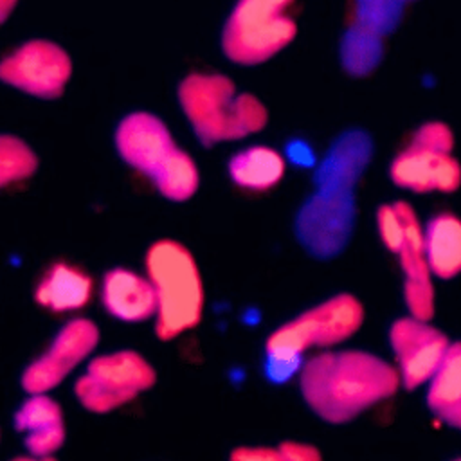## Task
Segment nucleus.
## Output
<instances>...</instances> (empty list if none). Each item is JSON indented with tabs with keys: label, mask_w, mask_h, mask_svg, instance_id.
I'll use <instances>...</instances> for the list:
<instances>
[{
	"label": "nucleus",
	"mask_w": 461,
	"mask_h": 461,
	"mask_svg": "<svg viewBox=\"0 0 461 461\" xmlns=\"http://www.w3.org/2000/svg\"><path fill=\"white\" fill-rule=\"evenodd\" d=\"M400 387L394 366L364 349H322L303 360L299 391L321 420L340 425L391 398Z\"/></svg>",
	"instance_id": "f257e3e1"
},
{
	"label": "nucleus",
	"mask_w": 461,
	"mask_h": 461,
	"mask_svg": "<svg viewBox=\"0 0 461 461\" xmlns=\"http://www.w3.org/2000/svg\"><path fill=\"white\" fill-rule=\"evenodd\" d=\"M178 103L203 146L240 140L268 122L267 106L234 81L216 72H193L178 86Z\"/></svg>",
	"instance_id": "f03ea898"
},
{
	"label": "nucleus",
	"mask_w": 461,
	"mask_h": 461,
	"mask_svg": "<svg viewBox=\"0 0 461 461\" xmlns=\"http://www.w3.org/2000/svg\"><path fill=\"white\" fill-rule=\"evenodd\" d=\"M146 276L157 299V337L171 340L193 330L203 312V285L193 254L175 240H160L148 250Z\"/></svg>",
	"instance_id": "7ed1b4c3"
},
{
	"label": "nucleus",
	"mask_w": 461,
	"mask_h": 461,
	"mask_svg": "<svg viewBox=\"0 0 461 461\" xmlns=\"http://www.w3.org/2000/svg\"><path fill=\"white\" fill-rule=\"evenodd\" d=\"M364 322V306L351 294H335L277 326L267 339L270 366L281 376L312 349H331L351 339Z\"/></svg>",
	"instance_id": "20e7f679"
},
{
	"label": "nucleus",
	"mask_w": 461,
	"mask_h": 461,
	"mask_svg": "<svg viewBox=\"0 0 461 461\" xmlns=\"http://www.w3.org/2000/svg\"><path fill=\"white\" fill-rule=\"evenodd\" d=\"M295 0H238L221 31V50L238 65H261L286 49L297 22L290 14Z\"/></svg>",
	"instance_id": "39448f33"
},
{
	"label": "nucleus",
	"mask_w": 461,
	"mask_h": 461,
	"mask_svg": "<svg viewBox=\"0 0 461 461\" xmlns=\"http://www.w3.org/2000/svg\"><path fill=\"white\" fill-rule=\"evenodd\" d=\"M454 133L441 121L423 122L393 158L389 176L412 193H454L461 185V164L454 157Z\"/></svg>",
	"instance_id": "423d86ee"
},
{
	"label": "nucleus",
	"mask_w": 461,
	"mask_h": 461,
	"mask_svg": "<svg viewBox=\"0 0 461 461\" xmlns=\"http://www.w3.org/2000/svg\"><path fill=\"white\" fill-rule=\"evenodd\" d=\"M355 221V189L315 185V191L299 207L294 229L308 254L328 259L348 247Z\"/></svg>",
	"instance_id": "0eeeda50"
},
{
	"label": "nucleus",
	"mask_w": 461,
	"mask_h": 461,
	"mask_svg": "<svg viewBox=\"0 0 461 461\" xmlns=\"http://www.w3.org/2000/svg\"><path fill=\"white\" fill-rule=\"evenodd\" d=\"M155 369L135 351L95 357L76 382V396L92 412H110L155 384Z\"/></svg>",
	"instance_id": "6e6552de"
},
{
	"label": "nucleus",
	"mask_w": 461,
	"mask_h": 461,
	"mask_svg": "<svg viewBox=\"0 0 461 461\" xmlns=\"http://www.w3.org/2000/svg\"><path fill=\"white\" fill-rule=\"evenodd\" d=\"M70 74L68 54L47 40L25 41L0 61V79L4 83L43 99L61 95Z\"/></svg>",
	"instance_id": "1a4fd4ad"
},
{
	"label": "nucleus",
	"mask_w": 461,
	"mask_h": 461,
	"mask_svg": "<svg viewBox=\"0 0 461 461\" xmlns=\"http://www.w3.org/2000/svg\"><path fill=\"white\" fill-rule=\"evenodd\" d=\"M450 342L430 321L412 315L396 319L389 328V344L400 385L405 389L425 385L445 357Z\"/></svg>",
	"instance_id": "9d476101"
},
{
	"label": "nucleus",
	"mask_w": 461,
	"mask_h": 461,
	"mask_svg": "<svg viewBox=\"0 0 461 461\" xmlns=\"http://www.w3.org/2000/svg\"><path fill=\"white\" fill-rule=\"evenodd\" d=\"M99 340L97 326L88 319L67 322L49 349L25 369L22 385L27 393H49L58 387L86 357Z\"/></svg>",
	"instance_id": "9b49d317"
},
{
	"label": "nucleus",
	"mask_w": 461,
	"mask_h": 461,
	"mask_svg": "<svg viewBox=\"0 0 461 461\" xmlns=\"http://www.w3.org/2000/svg\"><path fill=\"white\" fill-rule=\"evenodd\" d=\"M403 234L394 256L398 258L403 274V301L409 315L430 321L436 310L434 276L423 252V223L420 221L414 207L400 200Z\"/></svg>",
	"instance_id": "f8f14e48"
},
{
	"label": "nucleus",
	"mask_w": 461,
	"mask_h": 461,
	"mask_svg": "<svg viewBox=\"0 0 461 461\" xmlns=\"http://www.w3.org/2000/svg\"><path fill=\"white\" fill-rule=\"evenodd\" d=\"M115 146L126 164L149 178L178 148L167 126L148 112L130 113L119 122Z\"/></svg>",
	"instance_id": "ddd939ff"
},
{
	"label": "nucleus",
	"mask_w": 461,
	"mask_h": 461,
	"mask_svg": "<svg viewBox=\"0 0 461 461\" xmlns=\"http://www.w3.org/2000/svg\"><path fill=\"white\" fill-rule=\"evenodd\" d=\"M373 139L367 131L358 128L346 130L319 162L313 184L355 189L373 158Z\"/></svg>",
	"instance_id": "4468645a"
},
{
	"label": "nucleus",
	"mask_w": 461,
	"mask_h": 461,
	"mask_svg": "<svg viewBox=\"0 0 461 461\" xmlns=\"http://www.w3.org/2000/svg\"><path fill=\"white\" fill-rule=\"evenodd\" d=\"M101 299L110 315L124 322H142L155 317L157 299L148 276L128 268H113L104 276Z\"/></svg>",
	"instance_id": "2eb2a0df"
},
{
	"label": "nucleus",
	"mask_w": 461,
	"mask_h": 461,
	"mask_svg": "<svg viewBox=\"0 0 461 461\" xmlns=\"http://www.w3.org/2000/svg\"><path fill=\"white\" fill-rule=\"evenodd\" d=\"M425 385L429 411L447 427L461 430V340L450 342Z\"/></svg>",
	"instance_id": "dca6fc26"
},
{
	"label": "nucleus",
	"mask_w": 461,
	"mask_h": 461,
	"mask_svg": "<svg viewBox=\"0 0 461 461\" xmlns=\"http://www.w3.org/2000/svg\"><path fill=\"white\" fill-rule=\"evenodd\" d=\"M423 252L430 274L454 279L461 274V218L438 212L423 225Z\"/></svg>",
	"instance_id": "f3484780"
},
{
	"label": "nucleus",
	"mask_w": 461,
	"mask_h": 461,
	"mask_svg": "<svg viewBox=\"0 0 461 461\" xmlns=\"http://www.w3.org/2000/svg\"><path fill=\"white\" fill-rule=\"evenodd\" d=\"M92 279L77 267L58 263L50 267L36 288V301L50 312H76L92 297Z\"/></svg>",
	"instance_id": "a211bd4d"
},
{
	"label": "nucleus",
	"mask_w": 461,
	"mask_h": 461,
	"mask_svg": "<svg viewBox=\"0 0 461 461\" xmlns=\"http://www.w3.org/2000/svg\"><path fill=\"white\" fill-rule=\"evenodd\" d=\"M286 171L285 157L270 146H249L229 160L230 180L247 191H267L277 185Z\"/></svg>",
	"instance_id": "6ab92c4d"
},
{
	"label": "nucleus",
	"mask_w": 461,
	"mask_h": 461,
	"mask_svg": "<svg viewBox=\"0 0 461 461\" xmlns=\"http://www.w3.org/2000/svg\"><path fill=\"white\" fill-rule=\"evenodd\" d=\"M339 58L349 76H369L384 58V36L355 22L340 38Z\"/></svg>",
	"instance_id": "aec40b11"
},
{
	"label": "nucleus",
	"mask_w": 461,
	"mask_h": 461,
	"mask_svg": "<svg viewBox=\"0 0 461 461\" xmlns=\"http://www.w3.org/2000/svg\"><path fill=\"white\" fill-rule=\"evenodd\" d=\"M151 180L160 194L167 200L185 202L196 193L200 173L193 157L187 151L176 148V151L160 166Z\"/></svg>",
	"instance_id": "412c9836"
},
{
	"label": "nucleus",
	"mask_w": 461,
	"mask_h": 461,
	"mask_svg": "<svg viewBox=\"0 0 461 461\" xmlns=\"http://www.w3.org/2000/svg\"><path fill=\"white\" fill-rule=\"evenodd\" d=\"M229 461H322V456L312 443L286 439L277 445L238 447L230 452Z\"/></svg>",
	"instance_id": "4be33fe9"
},
{
	"label": "nucleus",
	"mask_w": 461,
	"mask_h": 461,
	"mask_svg": "<svg viewBox=\"0 0 461 461\" xmlns=\"http://www.w3.org/2000/svg\"><path fill=\"white\" fill-rule=\"evenodd\" d=\"M36 166V155L23 140L13 135H0V189L31 176Z\"/></svg>",
	"instance_id": "5701e85b"
},
{
	"label": "nucleus",
	"mask_w": 461,
	"mask_h": 461,
	"mask_svg": "<svg viewBox=\"0 0 461 461\" xmlns=\"http://www.w3.org/2000/svg\"><path fill=\"white\" fill-rule=\"evenodd\" d=\"M411 2L416 0H355V22L385 36L400 25Z\"/></svg>",
	"instance_id": "b1692460"
},
{
	"label": "nucleus",
	"mask_w": 461,
	"mask_h": 461,
	"mask_svg": "<svg viewBox=\"0 0 461 461\" xmlns=\"http://www.w3.org/2000/svg\"><path fill=\"white\" fill-rule=\"evenodd\" d=\"M58 423H63L61 407L47 393H31L14 416L16 429L25 434Z\"/></svg>",
	"instance_id": "393cba45"
},
{
	"label": "nucleus",
	"mask_w": 461,
	"mask_h": 461,
	"mask_svg": "<svg viewBox=\"0 0 461 461\" xmlns=\"http://www.w3.org/2000/svg\"><path fill=\"white\" fill-rule=\"evenodd\" d=\"M65 429L63 423L38 429L25 434V448L34 457H52L54 452L63 445Z\"/></svg>",
	"instance_id": "a878e982"
},
{
	"label": "nucleus",
	"mask_w": 461,
	"mask_h": 461,
	"mask_svg": "<svg viewBox=\"0 0 461 461\" xmlns=\"http://www.w3.org/2000/svg\"><path fill=\"white\" fill-rule=\"evenodd\" d=\"M18 0H0V25L7 20Z\"/></svg>",
	"instance_id": "bb28decb"
},
{
	"label": "nucleus",
	"mask_w": 461,
	"mask_h": 461,
	"mask_svg": "<svg viewBox=\"0 0 461 461\" xmlns=\"http://www.w3.org/2000/svg\"><path fill=\"white\" fill-rule=\"evenodd\" d=\"M13 461H56L54 457H34V456H23V457H16Z\"/></svg>",
	"instance_id": "cd10ccee"
},
{
	"label": "nucleus",
	"mask_w": 461,
	"mask_h": 461,
	"mask_svg": "<svg viewBox=\"0 0 461 461\" xmlns=\"http://www.w3.org/2000/svg\"><path fill=\"white\" fill-rule=\"evenodd\" d=\"M452 461H461V456H459V457H456V459H452Z\"/></svg>",
	"instance_id": "c85d7f7f"
}]
</instances>
